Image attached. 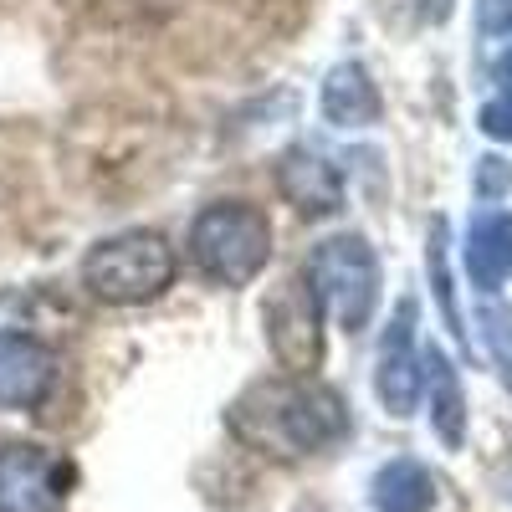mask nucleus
Here are the masks:
<instances>
[{"label":"nucleus","mask_w":512,"mask_h":512,"mask_svg":"<svg viewBox=\"0 0 512 512\" xmlns=\"http://www.w3.org/2000/svg\"><path fill=\"white\" fill-rule=\"evenodd\" d=\"M231 436L262 456H318L349 436V405L313 374L256 379L226 410Z\"/></svg>","instance_id":"f257e3e1"},{"label":"nucleus","mask_w":512,"mask_h":512,"mask_svg":"<svg viewBox=\"0 0 512 512\" xmlns=\"http://www.w3.org/2000/svg\"><path fill=\"white\" fill-rule=\"evenodd\" d=\"M175 272H180V256L169 246V236L154 226H134V231L103 236L82 256V292L103 308H144L175 287Z\"/></svg>","instance_id":"f03ea898"},{"label":"nucleus","mask_w":512,"mask_h":512,"mask_svg":"<svg viewBox=\"0 0 512 512\" xmlns=\"http://www.w3.org/2000/svg\"><path fill=\"white\" fill-rule=\"evenodd\" d=\"M190 262L216 287H251L272 262V221L246 200H216L190 221Z\"/></svg>","instance_id":"7ed1b4c3"},{"label":"nucleus","mask_w":512,"mask_h":512,"mask_svg":"<svg viewBox=\"0 0 512 512\" xmlns=\"http://www.w3.org/2000/svg\"><path fill=\"white\" fill-rule=\"evenodd\" d=\"M303 282L313 287L323 318L344 333H364L379 308V256L364 236H328L308 251Z\"/></svg>","instance_id":"20e7f679"},{"label":"nucleus","mask_w":512,"mask_h":512,"mask_svg":"<svg viewBox=\"0 0 512 512\" xmlns=\"http://www.w3.org/2000/svg\"><path fill=\"white\" fill-rule=\"evenodd\" d=\"M262 328H267V349L287 374H318L323 369V308L313 287L297 277H282L267 303H262Z\"/></svg>","instance_id":"39448f33"},{"label":"nucleus","mask_w":512,"mask_h":512,"mask_svg":"<svg viewBox=\"0 0 512 512\" xmlns=\"http://www.w3.org/2000/svg\"><path fill=\"white\" fill-rule=\"evenodd\" d=\"M67 492H72L67 456L26 441L0 446V512H62Z\"/></svg>","instance_id":"423d86ee"},{"label":"nucleus","mask_w":512,"mask_h":512,"mask_svg":"<svg viewBox=\"0 0 512 512\" xmlns=\"http://www.w3.org/2000/svg\"><path fill=\"white\" fill-rule=\"evenodd\" d=\"M420 384H425V354H420V338H415V297H400L390 328L379 338L374 395L395 420H405L420 405Z\"/></svg>","instance_id":"0eeeda50"},{"label":"nucleus","mask_w":512,"mask_h":512,"mask_svg":"<svg viewBox=\"0 0 512 512\" xmlns=\"http://www.w3.org/2000/svg\"><path fill=\"white\" fill-rule=\"evenodd\" d=\"M57 384V354L36 333H0V410H41Z\"/></svg>","instance_id":"6e6552de"},{"label":"nucleus","mask_w":512,"mask_h":512,"mask_svg":"<svg viewBox=\"0 0 512 512\" xmlns=\"http://www.w3.org/2000/svg\"><path fill=\"white\" fill-rule=\"evenodd\" d=\"M461 262H466V277H472L477 292H497L507 277H512V210H477L472 226H466V246H461Z\"/></svg>","instance_id":"1a4fd4ad"},{"label":"nucleus","mask_w":512,"mask_h":512,"mask_svg":"<svg viewBox=\"0 0 512 512\" xmlns=\"http://www.w3.org/2000/svg\"><path fill=\"white\" fill-rule=\"evenodd\" d=\"M277 185L282 195L303 210L308 221L318 216H333L338 205H344V185H338V169L328 159H318L313 149H287L282 164H277Z\"/></svg>","instance_id":"9d476101"},{"label":"nucleus","mask_w":512,"mask_h":512,"mask_svg":"<svg viewBox=\"0 0 512 512\" xmlns=\"http://www.w3.org/2000/svg\"><path fill=\"white\" fill-rule=\"evenodd\" d=\"M318 108L333 128H369L379 123V88L364 62H338L328 77H323V93H318Z\"/></svg>","instance_id":"9b49d317"},{"label":"nucleus","mask_w":512,"mask_h":512,"mask_svg":"<svg viewBox=\"0 0 512 512\" xmlns=\"http://www.w3.org/2000/svg\"><path fill=\"white\" fill-rule=\"evenodd\" d=\"M420 395H431V425H436V436L456 451L466 441V390H461V374L451 369V359L441 349H425Z\"/></svg>","instance_id":"f8f14e48"},{"label":"nucleus","mask_w":512,"mask_h":512,"mask_svg":"<svg viewBox=\"0 0 512 512\" xmlns=\"http://www.w3.org/2000/svg\"><path fill=\"white\" fill-rule=\"evenodd\" d=\"M369 497H374L379 512H431L436 507V477L425 472L415 456H395L374 472Z\"/></svg>","instance_id":"ddd939ff"},{"label":"nucleus","mask_w":512,"mask_h":512,"mask_svg":"<svg viewBox=\"0 0 512 512\" xmlns=\"http://www.w3.org/2000/svg\"><path fill=\"white\" fill-rule=\"evenodd\" d=\"M425 267H431V287H436V303H441V318L446 328L466 344V328H461V308H456V287H451V272H446V221H431V241H425Z\"/></svg>","instance_id":"4468645a"},{"label":"nucleus","mask_w":512,"mask_h":512,"mask_svg":"<svg viewBox=\"0 0 512 512\" xmlns=\"http://www.w3.org/2000/svg\"><path fill=\"white\" fill-rule=\"evenodd\" d=\"M477 323H482V338H487V354H492V364H497V374H502V384L512 390V313L502 308V303H482V313H477Z\"/></svg>","instance_id":"2eb2a0df"},{"label":"nucleus","mask_w":512,"mask_h":512,"mask_svg":"<svg viewBox=\"0 0 512 512\" xmlns=\"http://www.w3.org/2000/svg\"><path fill=\"white\" fill-rule=\"evenodd\" d=\"M512 190V164L507 159H482V169H477V195L482 200H497V195H507Z\"/></svg>","instance_id":"dca6fc26"},{"label":"nucleus","mask_w":512,"mask_h":512,"mask_svg":"<svg viewBox=\"0 0 512 512\" xmlns=\"http://www.w3.org/2000/svg\"><path fill=\"white\" fill-rule=\"evenodd\" d=\"M482 134H487V139H497V144H512V98H502V103H487V108H482Z\"/></svg>","instance_id":"f3484780"},{"label":"nucleus","mask_w":512,"mask_h":512,"mask_svg":"<svg viewBox=\"0 0 512 512\" xmlns=\"http://www.w3.org/2000/svg\"><path fill=\"white\" fill-rule=\"evenodd\" d=\"M497 82H502V98H512V52H502V62H497Z\"/></svg>","instance_id":"a211bd4d"},{"label":"nucleus","mask_w":512,"mask_h":512,"mask_svg":"<svg viewBox=\"0 0 512 512\" xmlns=\"http://www.w3.org/2000/svg\"><path fill=\"white\" fill-rule=\"evenodd\" d=\"M425 16H431V21H446V16H451V0H425Z\"/></svg>","instance_id":"6ab92c4d"}]
</instances>
